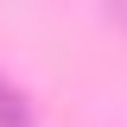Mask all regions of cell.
Masks as SVG:
<instances>
[{
  "label": "cell",
  "instance_id": "1",
  "mask_svg": "<svg viewBox=\"0 0 127 127\" xmlns=\"http://www.w3.org/2000/svg\"><path fill=\"white\" fill-rule=\"evenodd\" d=\"M0 127H32V102H26V89L6 83V76H0Z\"/></svg>",
  "mask_w": 127,
  "mask_h": 127
}]
</instances>
